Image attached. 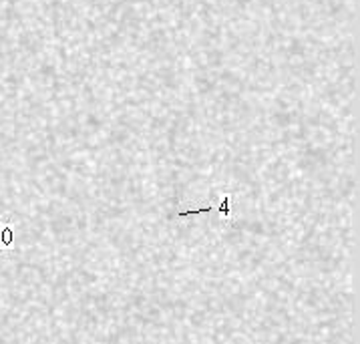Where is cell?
I'll list each match as a JSON object with an SVG mask.
<instances>
[{"label": "cell", "mask_w": 360, "mask_h": 344, "mask_svg": "<svg viewBox=\"0 0 360 344\" xmlns=\"http://www.w3.org/2000/svg\"><path fill=\"white\" fill-rule=\"evenodd\" d=\"M214 212H218L223 219H227V221H229V219H234V208H231V195H229V193L222 195L220 206H218V208H214Z\"/></svg>", "instance_id": "1"}, {"label": "cell", "mask_w": 360, "mask_h": 344, "mask_svg": "<svg viewBox=\"0 0 360 344\" xmlns=\"http://www.w3.org/2000/svg\"><path fill=\"white\" fill-rule=\"evenodd\" d=\"M12 241H14L12 226H10V224H4V226L0 228V248H4V246H12Z\"/></svg>", "instance_id": "2"}, {"label": "cell", "mask_w": 360, "mask_h": 344, "mask_svg": "<svg viewBox=\"0 0 360 344\" xmlns=\"http://www.w3.org/2000/svg\"><path fill=\"white\" fill-rule=\"evenodd\" d=\"M214 212V206H207V208H197V210H187V212H179L177 215L185 217V215H199V213H209Z\"/></svg>", "instance_id": "3"}, {"label": "cell", "mask_w": 360, "mask_h": 344, "mask_svg": "<svg viewBox=\"0 0 360 344\" xmlns=\"http://www.w3.org/2000/svg\"><path fill=\"white\" fill-rule=\"evenodd\" d=\"M0 258H2V248H0Z\"/></svg>", "instance_id": "4"}]
</instances>
